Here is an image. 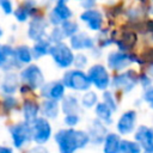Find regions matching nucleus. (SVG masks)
Here are the masks:
<instances>
[{
  "label": "nucleus",
  "instance_id": "f257e3e1",
  "mask_svg": "<svg viewBox=\"0 0 153 153\" xmlns=\"http://www.w3.org/2000/svg\"><path fill=\"white\" fill-rule=\"evenodd\" d=\"M59 153H75V151L85 148L90 143V137L87 131L76 130L74 128L60 129L54 136Z\"/></svg>",
  "mask_w": 153,
  "mask_h": 153
},
{
  "label": "nucleus",
  "instance_id": "f03ea898",
  "mask_svg": "<svg viewBox=\"0 0 153 153\" xmlns=\"http://www.w3.org/2000/svg\"><path fill=\"white\" fill-rule=\"evenodd\" d=\"M19 80L30 91L41 90L44 85V74L37 65H29L20 71Z\"/></svg>",
  "mask_w": 153,
  "mask_h": 153
},
{
  "label": "nucleus",
  "instance_id": "7ed1b4c3",
  "mask_svg": "<svg viewBox=\"0 0 153 153\" xmlns=\"http://www.w3.org/2000/svg\"><path fill=\"white\" fill-rule=\"evenodd\" d=\"M62 82L67 88H71L73 91H85L87 92L91 87V81L87 76V73H85L81 69H68L62 78Z\"/></svg>",
  "mask_w": 153,
  "mask_h": 153
},
{
  "label": "nucleus",
  "instance_id": "20e7f679",
  "mask_svg": "<svg viewBox=\"0 0 153 153\" xmlns=\"http://www.w3.org/2000/svg\"><path fill=\"white\" fill-rule=\"evenodd\" d=\"M134 62H136V63H143V60H141L140 57H137L136 55H134L131 53H124V51H121V50L111 51L108 55V59H106L108 67L110 69L117 71V72H121V71L127 69Z\"/></svg>",
  "mask_w": 153,
  "mask_h": 153
},
{
  "label": "nucleus",
  "instance_id": "39448f33",
  "mask_svg": "<svg viewBox=\"0 0 153 153\" xmlns=\"http://www.w3.org/2000/svg\"><path fill=\"white\" fill-rule=\"evenodd\" d=\"M8 131H10L12 143L17 149L25 148L32 141L31 127L26 122H19V123L11 124L8 127Z\"/></svg>",
  "mask_w": 153,
  "mask_h": 153
},
{
  "label": "nucleus",
  "instance_id": "423d86ee",
  "mask_svg": "<svg viewBox=\"0 0 153 153\" xmlns=\"http://www.w3.org/2000/svg\"><path fill=\"white\" fill-rule=\"evenodd\" d=\"M49 55L51 56V59L54 60L56 66L60 68L67 69L74 63L75 55L73 54L72 48L63 42L57 43V44H53Z\"/></svg>",
  "mask_w": 153,
  "mask_h": 153
},
{
  "label": "nucleus",
  "instance_id": "0eeeda50",
  "mask_svg": "<svg viewBox=\"0 0 153 153\" xmlns=\"http://www.w3.org/2000/svg\"><path fill=\"white\" fill-rule=\"evenodd\" d=\"M139 84V74L134 69L124 71L117 75H115L111 80V85L115 90L128 93L135 88Z\"/></svg>",
  "mask_w": 153,
  "mask_h": 153
},
{
  "label": "nucleus",
  "instance_id": "6e6552de",
  "mask_svg": "<svg viewBox=\"0 0 153 153\" xmlns=\"http://www.w3.org/2000/svg\"><path fill=\"white\" fill-rule=\"evenodd\" d=\"M87 76L91 81V84L94 85L97 90L106 91V88L111 85V78L110 74L103 65H93L87 71Z\"/></svg>",
  "mask_w": 153,
  "mask_h": 153
},
{
  "label": "nucleus",
  "instance_id": "1a4fd4ad",
  "mask_svg": "<svg viewBox=\"0 0 153 153\" xmlns=\"http://www.w3.org/2000/svg\"><path fill=\"white\" fill-rule=\"evenodd\" d=\"M31 134H32V141H35L38 146H42L51 137V126L49 121L44 117H38L36 121H33L31 124Z\"/></svg>",
  "mask_w": 153,
  "mask_h": 153
},
{
  "label": "nucleus",
  "instance_id": "9d476101",
  "mask_svg": "<svg viewBox=\"0 0 153 153\" xmlns=\"http://www.w3.org/2000/svg\"><path fill=\"white\" fill-rule=\"evenodd\" d=\"M72 16H73V12L68 7L67 2L63 0H60V1L55 2L54 7L49 11L48 20L53 25H60L61 26L65 22L71 20Z\"/></svg>",
  "mask_w": 153,
  "mask_h": 153
},
{
  "label": "nucleus",
  "instance_id": "9b49d317",
  "mask_svg": "<svg viewBox=\"0 0 153 153\" xmlns=\"http://www.w3.org/2000/svg\"><path fill=\"white\" fill-rule=\"evenodd\" d=\"M47 27H48V20L44 18V16L36 13L35 16L31 17V20L29 23V29H27L29 38L35 42L43 39L47 33Z\"/></svg>",
  "mask_w": 153,
  "mask_h": 153
},
{
  "label": "nucleus",
  "instance_id": "f8f14e48",
  "mask_svg": "<svg viewBox=\"0 0 153 153\" xmlns=\"http://www.w3.org/2000/svg\"><path fill=\"white\" fill-rule=\"evenodd\" d=\"M135 141L140 145L142 153H153V128L139 126L134 134Z\"/></svg>",
  "mask_w": 153,
  "mask_h": 153
},
{
  "label": "nucleus",
  "instance_id": "ddd939ff",
  "mask_svg": "<svg viewBox=\"0 0 153 153\" xmlns=\"http://www.w3.org/2000/svg\"><path fill=\"white\" fill-rule=\"evenodd\" d=\"M65 91L66 86L63 85L62 80H54L43 85V87L41 88V96L44 99L59 102L65 98Z\"/></svg>",
  "mask_w": 153,
  "mask_h": 153
},
{
  "label": "nucleus",
  "instance_id": "4468645a",
  "mask_svg": "<svg viewBox=\"0 0 153 153\" xmlns=\"http://www.w3.org/2000/svg\"><path fill=\"white\" fill-rule=\"evenodd\" d=\"M136 120L137 115L135 110H127L126 112H123L116 124L118 135H128L133 133L136 128Z\"/></svg>",
  "mask_w": 153,
  "mask_h": 153
},
{
  "label": "nucleus",
  "instance_id": "2eb2a0df",
  "mask_svg": "<svg viewBox=\"0 0 153 153\" xmlns=\"http://www.w3.org/2000/svg\"><path fill=\"white\" fill-rule=\"evenodd\" d=\"M22 66L16 60L14 48L8 44H0V69L11 72L14 68H20Z\"/></svg>",
  "mask_w": 153,
  "mask_h": 153
},
{
  "label": "nucleus",
  "instance_id": "dca6fc26",
  "mask_svg": "<svg viewBox=\"0 0 153 153\" xmlns=\"http://www.w3.org/2000/svg\"><path fill=\"white\" fill-rule=\"evenodd\" d=\"M87 134L90 137V142L94 146H98L104 142V140L109 133H108L106 126L103 122H100L99 120L94 118V120H92V122L88 126Z\"/></svg>",
  "mask_w": 153,
  "mask_h": 153
},
{
  "label": "nucleus",
  "instance_id": "f3484780",
  "mask_svg": "<svg viewBox=\"0 0 153 153\" xmlns=\"http://www.w3.org/2000/svg\"><path fill=\"white\" fill-rule=\"evenodd\" d=\"M80 19L87 25V27L92 31H100L103 26V13L97 10H86L80 14Z\"/></svg>",
  "mask_w": 153,
  "mask_h": 153
},
{
  "label": "nucleus",
  "instance_id": "a211bd4d",
  "mask_svg": "<svg viewBox=\"0 0 153 153\" xmlns=\"http://www.w3.org/2000/svg\"><path fill=\"white\" fill-rule=\"evenodd\" d=\"M69 47L72 50H81V49H90L93 50L96 48V39L88 36L86 32H78L73 37L69 38Z\"/></svg>",
  "mask_w": 153,
  "mask_h": 153
},
{
  "label": "nucleus",
  "instance_id": "6ab92c4d",
  "mask_svg": "<svg viewBox=\"0 0 153 153\" xmlns=\"http://www.w3.org/2000/svg\"><path fill=\"white\" fill-rule=\"evenodd\" d=\"M19 84V75L14 74L13 72H8L2 78V81L0 84V91L4 93V96H13V93H16L20 88Z\"/></svg>",
  "mask_w": 153,
  "mask_h": 153
},
{
  "label": "nucleus",
  "instance_id": "aec40b11",
  "mask_svg": "<svg viewBox=\"0 0 153 153\" xmlns=\"http://www.w3.org/2000/svg\"><path fill=\"white\" fill-rule=\"evenodd\" d=\"M81 109L80 99L74 94H67L61 100V110L65 115H79Z\"/></svg>",
  "mask_w": 153,
  "mask_h": 153
},
{
  "label": "nucleus",
  "instance_id": "412c9836",
  "mask_svg": "<svg viewBox=\"0 0 153 153\" xmlns=\"http://www.w3.org/2000/svg\"><path fill=\"white\" fill-rule=\"evenodd\" d=\"M22 112H23L24 122L31 124L33 121H36V120L38 118L39 105H38L33 99H25V100L23 102Z\"/></svg>",
  "mask_w": 153,
  "mask_h": 153
},
{
  "label": "nucleus",
  "instance_id": "4be33fe9",
  "mask_svg": "<svg viewBox=\"0 0 153 153\" xmlns=\"http://www.w3.org/2000/svg\"><path fill=\"white\" fill-rule=\"evenodd\" d=\"M36 2L35 1H25V2H22L13 12V16L16 17V19L20 23L23 22H26L29 17H32L35 16L36 13Z\"/></svg>",
  "mask_w": 153,
  "mask_h": 153
},
{
  "label": "nucleus",
  "instance_id": "5701e85b",
  "mask_svg": "<svg viewBox=\"0 0 153 153\" xmlns=\"http://www.w3.org/2000/svg\"><path fill=\"white\" fill-rule=\"evenodd\" d=\"M60 105L55 100H49V99H44L41 104H39V112L42 114V117L49 120H55L59 116L60 112Z\"/></svg>",
  "mask_w": 153,
  "mask_h": 153
},
{
  "label": "nucleus",
  "instance_id": "b1692460",
  "mask_svg": "<svg viewBox=\"0 0 153 153\" xmlns=\"http://www.w3.org/2000/svg\"><path fill=\"white\" fill-rule=\"evenodd\" d=\"M121 136L116 133H109L103 142V152L104 153H118L121 146Z\"/></svg>",
  "mask_w": 153,
  "mask_h": 153
},
{
  "label": "nucleus",
  "instance_id": "393cba45",
  "mask_svg": "<svg viewBox=\"0 0 153 153\" xmlns=\"http://www.w3.org/2000/svg\"><path fill=\"white\" fill-rule=\"evenodd\" d=\"M51 43L48 41V38H43L38 42H35V44L31 48V53H32V57L33 59H41L44 55H48L50 53L51 49Z\"/></svg>",
  "mask_w": 153,
  "mask_h": 153
},
{
  "label": "nucleus",
  "instance_id": "a878e982",
  "mask_svg": "<svg viewBox=\"0 0 153 153\" xmlns=\"http://www.w3.org/2000/svg\"><path fill=\"white\" fill-rule=\"evenodd\" d=\"M112 114H114V111L106 104H104L103 102L102 103H98L96 105V116H97V120H99L100 122H103L105 126L112 123Z\"/></svg>",
  "mask_w": 153,
  "mask_h": 153
},
{
  "label": "nucleus",
  "instance_id": "bb28decb",
  "mask_svg": "<svg viewBox=\"0 0 153 153\" xmlns=\"http://www.w3.org/2000/svg\"><path fill=\"white\" fill-rule=\"evenodd\" d=\"M14 55H16V60L18 61V63L22 65H27L32 61V53H31V48L27 45H18L14 48Z\"/></svg>",
  "mask_w": 153,
  "mask_h": 153
},
{
  "label": "nucleus",
  "instance_id": "cd10ccee",
  "mask_svg": "<svg viewBox=\"0 0 153 153\" xmlns=\"http://www.w3.org/2000/svg\"><path fill=\"white\" fill-rule=\"evenodd\" d=\"M118 153H142V149L136 141L122 140Z\"/></svg>",
  "mask_w": 153,
  "mask_h": 153
},
{
  "label": "nucleus",
  "instance_id": "c85d7f7f",
  "mask_svg": "<svg viewBox=\"0 0 153 153\" xmlns=\"http://www.w3.org/2000/svg\"><path fill=\"white\" fill-rule=\"evenodd\" d=\"M80 104H81V108H85V109H91V108L96 106L98 104V97H97L96 92H93V91L85 92L80 99Z\"/></svg>",
  "mask_w": 153,
  "mask_h": 153
},
{
  "label": "nucleus",
  "instance_id": "c756f323",
  "mask_svg": "<svg viewBox=\"0 0 153 153\" xmlns=\"http://www.w3.org/2000/svg\"><path fill=\"white\" fill-rule=\"evenodd\" d=\"M60 27H61L65 37H69L71 38V37H73L74 35H76L79 32V25H78V23L75 20H72V19L65 22Z\"/></svg>",
  "mask_w": 153,
  "mask_h": 153
},
{
  "label": "nucleus",
  "instance_id": "7c9ffc66",
  "mask_svg": "<svg viewBox=\"0 0 153 153\" xmlns=\"http://www.w3.org/2000/svg\"><path fill=\"white\" fill-rule=\"evenodd\" d=\"M63 38H65V35H63V32H62V30H61L60 26L54 27V29L49 32V35H48V41H49L50 43H53V44L62 43Z\"/></svg>",
  "mask_w": 153,
  "mask_h": 153
},
{
  "label": "nucleus",
  "instance_id": "2f4dec72",
  "mask_svg": "<svg viewBox=\"0 0 153 153\" xmlns=\"http://www.w3.org/2000/svg\"><path fill=\"white\" fill-rule=\"evenodd\" d=\"M103 103L106 104L112 111L117 110V99L111 91H105L103 93Z\"/></svg>",
  "mask_w": 153,
  "mask_h": 153
},
{
  "label": "nucleus",
  "instance_id": "473e14b6",
  "mask_svg": "<svg viewBox=\"0 0 153 153\" xmlns=\"http://www.w3.org/2000/svg\"><path fill=\"white\" fill-rule=\"evenodd\" d=\"M18 105V99L14 96H4L2 98V108L6 112L14 110Z\"/></svg>",
  "mask_w": 153,
  "mask_h": 153
},
{
  "label": "nucleus",
  "instance_id": "72a5a7b5",
  "mask_svg": "<svg viewBox=\"0 0 153 153\" xmlns=\"http://www.w3.org/2000/svg\"><path fill=\"white\" fill-rule=\"evenodd\" d=\"M63 122L68 128H74L80 122V116L79 115H66L63 118Z\"/></svg>",
  "mask_w": 153,
  "mask_h": 153
},
{
  "label": "nucleus",
  "instance_id": "f704fd0d",
  "mask_svg": "<svg viewBox=\"0 0 153 153\" xmlns=\"http://www.w3.org/2000/svg\"><path fill=\"white\" fill-rule=\"evenodd\" d=\"M73 65L76 67V69H81V71H82V68H85V66L87 65V56L84 55V54H78V55H75V57H74V63H73Z\"/></svg>",
  "mask_w": 153,
  "mask_h": 153
},
{
  "label": "nucleus",
  "instance_id": "c9c22d12",
  "mask_svg": "<svg viewBox=\"0 0 153 153\" xmlns=\"http://www.w3.org/2000/svg\"><path fill=\"white\" fill-rule=\"evenodd\" d=\"M152 81H153V79H152L147 73L139 74V84H140L145 90L152 87Z\"/></svg>",
  "mask_w": 153,
  "mask_h": 153
},
{
  "label": "nucleus",
  "instance_id": "e433bc0d",
  "mask_svg": "<svg viewBox=\"0 0 153 153\" xmlns=\"http://www.w3.org/2000/svg\"><path fill=\"white\" fill-rule=\"evenodd\" d=\"M142 99L148 104V106L153 110V86L145 90L143 92V96H142Z\"/></svg>",
  "mask_w": 153,
  "mask_h": 153
},
{
  "label": "nucleus",
  "instance_id": "4c0bfd02",
  "mask_svg": "<svg viewBox=\"0 0 153 153\" xmlns=\"http://www.w3.org/2000/svg\"><path fill=\"white\" fill-rule=\"evenodd\" d=\"M0 8H1V11H2L5 14H11V13L14 12V10H13V4H12L11 1H8V0H1V1H0Z\"/></svg>",
  "mask_w": 153,
  "mask_h": 153
},
{
  "label": "nucleus",
  "instance_id": "58836bf2",
  "mask_svg": "<svg viewBox=\"0 0 153 153\" xmlns=\"http://www.w3.org/2000/svg\"><path fill=\"white\" fill-rule=\"evenodd\" d=\"M27 153H49V151L45 148V147H43V146H35L33 148H31Z\"/></svg>",
  "mask_w": 153,
  "mask_h": 153
},
{
  "label": "nucleus",
  "instance_id": "ea45409f",
  "mask_svg": "<svg viewBox=\"0 0 153 153\" xmlns=\"http://www.w3.org/2000/svg\"><path fill=\"white\" fill-rule=\"evenodd\" d=\"M80 6L84 7L85 11L86 10H92V8H94L96 2L94 1H82V2H80Z\"/></svg>",
  "mask_w": 153,
  "mask_h": 153
},
{
  "label": "nucleus",
  "instance_id": "a19ab883",
  "mask_svg": "<svg viewBox=\"0 0 153 153\" xmlns=\"http://www.w3.org/2000/svg\"><path fill=\"white\" fill-rule=\"evenodd\" d=\"M0 153H13V149L8 146H4L0 145Z\"/></svg>",
  "mask_w": 153,
  "mask_h": 153
},
{
  "label": "nucleus",
  "instance_id": "79ce46f5",
  "mask_svg": "<svg viewBox=\"0 0 153 153\" xmlns=\"http://www.w3.org/2000/svg\"><path fill=\"white\" fill-rule=\"evenodd\" d=\"M2 33H4V32H2V30H1V27H0V38L2 37Z\"/></svg>",
  "mask_w": 153,
  "mask_h": 153
},
{
  "label": "nucleus",
  "instance_id": "37998d69",
  "mask_svg": "<svg viewBox=\"0 0 153 153\" xmlns=\"http://www.w3.org/2000/svg\"><path fill=\"white\" fill-rule=\"evenodd\" d=\"M151 13H153V5H152V7H151Z\"/></svg>",
  "mask_w": 153,
  "mask_h": 153
}]
</instances>
